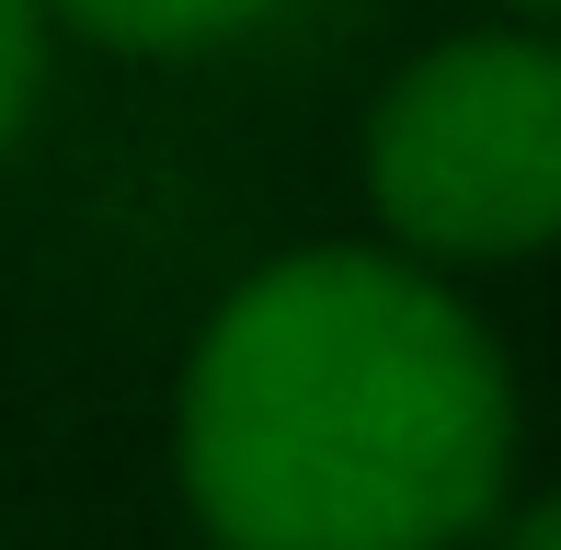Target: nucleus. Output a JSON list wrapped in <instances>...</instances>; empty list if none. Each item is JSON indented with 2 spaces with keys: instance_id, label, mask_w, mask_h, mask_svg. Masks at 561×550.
I'll return each instance as SVG.
<instances>
[{
  "instance_id": "1",
  "label": "nucleus",
  "mask_w": 561,
  "mask_h": 550,
  "mask_svg": "<svg viewBox=\"0 0 561 550\" xmlns=\"http://www.w3.org/2000/svg\"><path fill=\"white\" fill-rule=\"evenodd\" d=\"M172 459L218 550H458L516 482V379L447 275L321 241L229 287Z\"/></svg>"
},
{
  "instance_id": "2",
  "label": "nucleus",
  "mask_w": 561,
  "mask_h": 550,
  "mask_svg": "<svg viewBox=\"0 0 561 550\" xmlns=\"http://www.w3.org/2000/svg\"><path fill=\"white\" fill-rule=\"evenodd\" d=\"M367 207L401 264H516L561 230V58L539 23L447 35L367 115Z\"/></svg>"
},
{
  "instance_id": "3",
  "label": "nucleus",
  "mask_w": 561,
  "mask_h": 550,
  "mask_svg": "<svg viewBox=\"0 0 561 550\" xmlns=\"http://www.w3.org/2000/svg\"><path fill=\"white\" fill-rule=\"evenodd\" d=\"M35 12L115 58H207V46H241L275 0H35Z\"/></svg>"
},
{
  "instance_id": "4",
  "label": "nucleus",
  "mask_w": 561,
  "mask_h": 550,
  "mask_svg": "<svg viewBox=\"0 0 561 550\" xmlns=\"http://www.w3.org/2000/svg\"><path fill=\"white\" fill-rule=\"evenodd\" d=\"M35 81H46V12L35 0H0V149L35 115Z\"/></svg>"
},
{
  "instance_id": "5",
  "label": "nucleus",
  "mask_w": 561,
  "mask_h": 550,
  "mask_svg": "<svg viewBox=\"0 0 561 550\" xmlns=\"http://www.w3.org/2000/svg\"><path fill=\"white\" fill-rule=\"evenodd\" d=\"M504 550H561V516H550V505H527V516H504Z\"/></svg>"
},
{
  "instance_id": "6",
  "label": "nucleus",
  "mask_w": 561,
  "mask_h": 550,
  "mask_svg": "<svg viewBox=\"0 0 561 550\" xmlns=\"http://www.w3.org/2000/svg\"><path fill=\"white\" fill-rule=\"evenodd\" d=\"M504 12H516V23H539V12H550V0H504Z\"/></svg>"
}]
</instances>
